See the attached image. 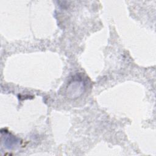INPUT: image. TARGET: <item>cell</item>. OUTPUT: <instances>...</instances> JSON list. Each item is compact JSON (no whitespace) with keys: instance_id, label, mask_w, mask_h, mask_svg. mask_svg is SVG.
I'll return each mask as SVG.
<instances>
[{"instance_id":"cell-1","label":"cell","mask_w":156,"mask_h":156,"mask_svg":"<svg viewBox=\"0 0 156 156\" xmlns=\"http://www.w3.org/2000/svg\"><path fill=\"white\" fill-rule=\"evenodd\" d=\"M85 88L84 81L79 77L74 78L68 84L66 89V96L69 99H77L83 93Z\"/></svg>"}]
</instances>
